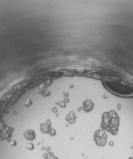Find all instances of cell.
Instances as JSON below:
<instances>
[{"mask_svg":"<svg viewBox=\"0 0 133 159\" xmlns=\"http://www.w3.org/2000/svg\"><path fill=\"white\" fill-rule=\"evenodd\" d=\"M120 119L117 113L113 110L105 112L102 116V128L110 134L115 135L118 133Z\"/></svg>","mask_w":133,"mask_h":159,"instance_id":"cell-1","label":"cell"},{"mask_svg":"<svg viewBox=\"0 0 133 159\" xmlns=\"http://www.w3.org/2000/svg\"><path fill=\"white\" fill-rule=\"evenodd\" d=\"M107 134L103 129L98 130L94 134V140L96 143L100 147L104 146L107 143Z\"/></svg>","mask_w":133,"mask_h":159,"instance_id":"cell-2","label":"cell"},{"mask_svg":"<svg viewBox=\"0 0 133 159\" xmlns=\"http://www.w3.org/2000/svg\"><path fill=\"white\" fill-rule=\"evenodd\" d=\"M93 107V104L89 101H87L84 102V109L86 111L88 112L89 111H91L92 109V108Z\"/></svg>","mask_w":133,"mask_h":159,"instance_id":"cell-3","label":"cell"}]
</instances>
